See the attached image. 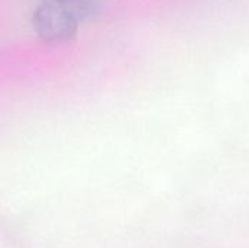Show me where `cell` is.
Instances as JSON below:
<instances>
[{
    "mask_svg": "<svg viewBox=\"0 0 249 248\" xmlns=\"http://www.w3.org/2000/svg\"><path fill=\"white\" fill-rule=\"evenodd\" d=\"M98 10V0H42L32 15L36 35L50 44L70 39Z\"/></svg>",
    "mask_w": 249,
    "mask_h": 248,
    "instance_id": "1",
    "label": "cell"
}]
</instances>
